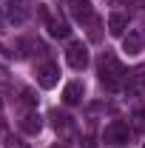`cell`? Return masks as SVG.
Returning a JSON list of instances; mask_svg holds the SVG:
<instances>
[{
	"mask_svg": "<svg viewBox=\"0 0 145 148\" xmlns=\"http://www.w3.org/2000/svg\"><path fill=\"white\" fill-rule=\"evenodd\" d=\"M97 74H100V83H103L108 91L122 88V86H125V77H128V71L122 69V63L111 54V51H103V54H100V60H97Z\"/></svg>",
	"mask_w": 145,
	"mask_h": 148,
	"instance_id": "cell-1",
	"label": "cell"
},
{
	"mask_svg": "<svg viewBox=\"0 0 145 148\" xmlns=\"http://www.w3.org/2000/svg\"><path fill=\"white\" fill-rule=\"evenodd\" d=\"M131 140H134V131H131V125H128L125 120H114L103 131V143L105 145H114V148L131 145Z\"/></svg>",
	"mask_w": 145,
	"mask_h": 148,
	"instance_id": "cell-2",
	"label": "cell"
},
{
	"mask_svg": "<svg viewBox=\"0 0 145 148\" xmlns=\"http://www.w3.org/2000/svg\"><path fill=\"white\" fill-rule=\"evenodd\" d=\"M66 60H68V66L71 69H85L88 66V46L83 43V40H74V43H68V49H66Z\"/></svg>",
	"mask_w": 145,
	"mask_h": 148,
	"instance_id": "cell-3",
	"label": "cell"
},
{
	"mask_svg": "<svg viewBox=\"0 0 145 148\" xmlns=\"http://www.w3.org/2000/svg\"><path fill=\"white\" fill-rule=\"evenodd\" d=\"M34 77H37V86L40 88H54L57 80H60V69H57L54 63H40Z\"/></svg>",
	"mask_w": 145,
	"mask_h": 148,
	"instance_id": "cell-4",
	"label": "cell"
},
{
	"mask_svg": "<svg viewBox=\"0 0 145 148\" xmlns=\"http://www.w3.org/2000/svg\"><path fill=\"white\" fill-rule=\"evenodd\" d=\"M68 12L77 23H91L94 20V9H91V0H71L68 3Z\"/></svg>",
	"mask_w": 145,
	"mask_h": 148,
	"instance_id": "cell-5",
	"label": "cell"
},
{
	"mask_svg": "<svg viewBox=\"0 0 145 148\" xmlns=\"http://www.w3.org/2000/svg\"><path fill=\"white\" fill-rule=\"evenodd\" d=\"M125 88H128V94H142L145 91V66H137L134 71H128V77H125Z\"/></svg>",
	"mask_w": 145,
	"mask_h": 148,
	"instance_id": "cell-6",
	"label": "cell"
},
{
	"mask_svg": "<svg viewBox=\"0 0 145 148\" xmlns=\"http://www.w3.org/2000/svg\"><path fill=\"white\" fill-rule=\"evenodd\" d=\"M40 14H43V20H46V29H49V34H51V37H57V40H60V37H68L71 29H68V23H66V20L51 17V14H49V12H43V9H40Z\"/></svg>",
	"mask_w": 145,
	"mask_h": 148,
	"instance_id": "cell-7",
	"label": "cell"
},
{
	"mask_svg": "<svg viewBox=\"0 0 145 148\" xmlns=\"http://www.w3.org/2000/svg\"><path fill=\"white\" fill-rule=\"evenodd\" d=\"M142 49H145V32L134 29V32H128V34L122 37V51H128V54H140Z\"/></svg>",
	"mask_w": 145,
	"mask_h": 148,
	"instance_id": "cell-8",
	"label": "cell"
},
{
	"mask_svg": "<svg viewBox=\"0 0 145 148\" xmlns=\"http://www.w3.org/2000/svg\"><path fill=\"white\" fill-rule=\"evenodd\" d=\"M6 12H9V17L14 23H23L29 17V3L26 0H6Z\"/></svg>",
	"mask_w": 145,
	"mask_h": 148,
	"instance_id": "cell-9",
	"label": "cell"
},
{
	"mask_svg": "<svg viewBox=\"0 0 145 148\" xmlns=\"http://www.w3.org/2000/svg\"><path fill=\"white\" fill-rule=\"evenodd\" d=\"M83 83H77V80H71L66 88H63V100H66V106H77V103H83Z\"/></svg>",
	"mask_w": 145,
	"mask_h": 148,
	"instance_id": "cell-10",
	"label": "cell"
},
{
	"mask_svg": "<svg viewBox=\"0 0 145 148\" xmlns=\"http://www.w3.org/2000/svg\"><path fill=\"white\" fill-rule=\"evenodd\" d=\"M20 128L26 131V134H40V128H43V120H40V114H37V111H29V114L20 120Z\"/></svg>",
	"mask_w": 145,
	"mask_h": 148,
	"instance_id": "cell-11",
	"label": "cell"
},
{
	"mask_svg": "<svg viewBox=\"0 0 145 148\" xmlns=\"http://www.w3.org/2000/svg\"><path fill=\"white\" fill-rule=\"evenodd\" d=\"M125 26H128V14H122V12H114L108 17V32L114 37H120L122 32H125Z\"/></svg>",
	"mask_w": 145,
	"mask_h": 148,
	"instance_id": "cell-12",
	"label": "cell"
},
{
	"mask_svg": "<svg viewBox=\"0 0 145 148\" xmlns=\"http://www.w3.org/2000/svg\"><path fill=\"white\" fill-rule=\"evenodd\" d=\"M51 120H54V128H57V131H71V117H66V114L54 111V114H51Z\"/></svg>",
	"mask_w": 145,
	"mask_h": 148,
	"instance_id": "cell-13",
	"label": "cell"
},
{
	"mask_svg": "<svg viewBox=\"0 0 145 148\" xmlns=\"http://www.w3.org/2000/svg\"><path fill=\"white\" fill-rule=\"evenodd\" d=\"M6 148H29L23 140H17V137H6Z\"/></svg>",
	"mask_w": 145,
	"mask_h": 148,
	"instance_id": "cell-14",
	"label": "cell"
},
{
	"mask_svg": "<svg viewBox=\"0 0 145 148\" xmlns=\"http://www.w3.org/2000/svg\"><path fill=\"white\" fill-rule=\"evenodd\" d=\"M20 97H23V103H26V106H37V97H34V91H29V88H26V91L20 94Z\"/></svg>",
	"mask_w": 145,
	"mask_h": 148,
	"instance_id": "cell-15",
	"label": "cell"
},
{
	"mask_svg": "<svg viewBox=\"0 0 145 148\" xmlns=\"http://www.w3.org/2000/svg\"><path fill=\"white\" fill-rule=\"evenodd\" d=\"M140 117H142V120H145V111H142V114H140Z\"/></svg>",
	"mask_w": 145,
	"mask_h": 148,
	"instance_id": "cell-16",
	"label": "cell"
},
{
	"mask_svg": "<svg viewBox=\"0 0 145 148\" xmlns=\"http://www.w3.org/2000/svg\"><path fill=\"white\" fill-rule=\"evenodd\" d=\"M54 148H63V145H54Z\"/></svg>",
	"mask_w": 145,
	"mask_h": 148,
	"instance_id": "cell-17",
	"label": "cell"
}]
</instances>
